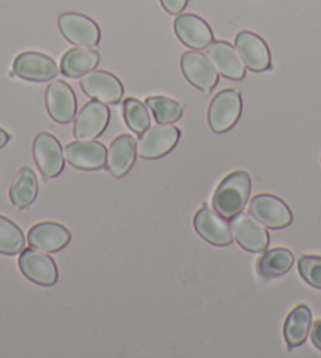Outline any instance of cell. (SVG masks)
Segmentation results:
<instances>
[{
	"label": "cell",
	"mask_w": 321,
	"mask_h": 358,
	"mask_svg": "<svg viewBox=\"0 0 321 358\" xmlns=\"http://www.w3.org/2000/svg\"><path fill=\"white\" fill-rule=\"evenodd\" d=\"M252 191L251 177L246 171H234L219 183L213 196V208L225 220L243 212Z\"/></svg>",
	"instance_id": "1"
},
{
	"label": "cell",
	"mask_w": 321,
	"mask_h": 358,
	"mask_svg": "<svg viewBox=\"0 0 321 358\" xmlns=\"http://www.w3.org/2000/svg\"><path fill=\"white\" fill-rule=\"evenodd\" d=\"M243 114V98L234 89L221 90L208 106V125L216 134H224L237 125Z\"/></svg>",
	"instance_id": "2"
},
{
	"label": "cell",
	"mask_w": 321,
	"mask_h": 358,
	"mask_svg": "<svg viewBox=\"0 0 321 358\" xmlns=\"http://www.w3.org/2000/svg\"><path fill=\"white\" fill-rule=\"evenodd\" d=\"M181 138L180 128L172 123H159L140 134L137 142V155L144 159H158L175 149Z\"/></svg>",
	"instance_id": "3"
},
{
	"label": "cell",
	"mask_w": 321,
	"mask_h": 358,
	"mask_svg": "<svg viewBox=\"0 0 321 358\" xmlns=\"http://www.w3.org/2000/svg\"><path fill=\"white\" fill-rule=\"evenodd\" d=\"M230 229L233 240L241 248L249 252H263L269 246V232L254 215L238 213L230 218Z\"/></svg>",
	"instance_id": "4"
},
{
	"label": "cell",
	"mask_w": 321,
	"mask_h": 358,
	"mask_svg": "<svg viewBox=\"0 0 321 358\" xmlns=\"http://www.w3.org/2000/svg\"><path fill=\"white\" fill-rule=\"evenodd\" d=\"M59 29L65 38L76 46L95 48L100 45L101 30L100 26L82 13L65 11L59 16Z\"/></svg>",
	"instance_id": "5"
},
{
	"label": "cell",
	"mask_w": 321,
	"mask_h": 358,
	"mask_svg": "<svg viewBox=\"0 0 321 358\" xmlns=\"http://www.w3.org/2000/svg\"><path fill=\"white\" fill-rule=\"evenodd\" d=\"M251 215L273 231L285 229L293 223V213L281 197L274 194H258L249 202Z\"/></svg>",
	"instance_id": "6"
},
{
	"label": "cell",
	"mask_w": 321,
	"mask_h": 358,
	"mask_svg": "<svg viewBox=\"0 0 321 358\" xmlns=\"http://www.w3.org/2000/svg\"><path fill=\"white\" fill-rule=\"evenodd\" d=\"M20 268L22 275L38 286L51 287L59 281V268L54 259L45 251L36 248H24L20 256Z\"/></svg>",
	"instance_id": "7"
},
{
	"label": "cell",
	"mask_w": 321,
	"mask_h": 358,
	"mask_svg": "<svg viewBox=\"0 0 321 358\" xmlns=\"http://www.w3.org/2000/svg\"><path fill=\"white\" fill-rule=\"evenodd\" d=\"M181 71L184 78L194 85L195 89L202 90L203 94H209L219 81V73L216 70L208 55L200 51H186L181 54L180 59Z\"/></svg>",
	"instance_id": "8"
},
{
	"label": "cell",
	"mask_w": 321,
	"mask_h": 358,
	"mask_svg": "<svg viewBox=\"0 0 321 358\" xmlns=\"http://www.w3.org/2000/svg\"><path fill=\"white\" fill-rule=\"evenodd\" d=\"M33 157L36 166L45 177L49 178L59 177L65 168V153L60 141L51 133H40L35 136L33 141Z\"/></svg>",
	"instance_id": "9"
},
{
	"label": "cell",
	"mask_w": 321,
	"mask_h": 358,
	"mask_svg": "<svg viewBox=\"0 0 321 358\" xmlns=\"http://www.w3.org/2000/svg\"><path fill=\"white\" fill-rule=\"evenodd\" d=\"M234 46L246 68L254 73H263L273 68L271 51L260 35L249 30H241L234 38Z\"/></svg>",
	"instance_id": "10"
},
{
	"label": "cell",
	"mask_w": 321,
	"mask_h": 358,
	"mask_svg": "<svg viewBox=\"0 0 321 358\" xmlns=\"http://www.w3.org/2000/svg\"><path fill=\"white\" fill-rule=\"evenodd\" d=\"M59 65L46 54L27 51L13 62L15 76L30 83H47L59 75Z\"/></svg>",
	"instance_id": "11"
},
{
	"label": "cell",
	"mask_w": 321,
	"mask_h": 358,
	"mask_svg": "<svg viewBox=\"0 0 321 358\" xmlns=\"http://www.w3.org/2000/svg\"><path fill=\"white\" fill-rule=\"evenodd\" d=\"M80 89L87 96L106 104H119L125 94L120 79L104 70H94L82 76Z\"/></svg>",
	"instance_id": "12"
},
{
	"label": "cell",
	"mask_w": 321,
	"mask_h": 358,
	"mask_svg": "<svg viewBox=\"0 0 321 358\" xmlns=\"http://www.w3.org/2000/svg\"><path fill=\"white\" fill-rule=\"evenodd\" d=\"M110 120V110L106 103L89 101L80 109L74 120V138L77 141H94L106 131Z\"/></svg>",
	"instance_id": "13"
},
{
	"label": "cell",
	"mask_w": 321,
	"mask_h": 358,
	"mask_svg": "<svg viewBox=\"0 0 321 358\" xmlns=\"http://www.w3.org/2000/svg\"><path fill=\"white\" fill-rule=\"evenodd\" d=\"M46 108L51 119L60 125H68L76 119L77 98L74 90L64 81H52L46 90Z\"/></svg>",
	"instance_id": "14"
},
{
	"label": "cell",
	"mask_w": 321,
	"mask_h": 358,
	"mask_svg": "<svg viewBox=\"0 0 321 358\" xmlns=\"http://www.w3.org/2000/svg\"><path fill=\"white\" fill-rule=\"evenodd\" d=\"M194 229L205 242L214 246H228L233 243L230 224L216 210L205 203L194 217Z\"/></svg>",
	"instance_id": "15"
},
{
	"label": "cell",
	"mask_w": 321,
	"mask_h": 358,
	"mask_svg": "<svg viewBox=\"0 0 321 358\" xmlns=\"http://www.w3.org/2000/svg\"><path fill=\"white\" fill-rule=\"evenodd\" d=\"M174 29L177 38L184 46L202 51L214 41V34L205 20L193 13H183L175 20Z\"/></svg>",
	"instance_id": "16"
},
{
	"label": "cell",
	"mask_w": 321,
	"mask_h": 358,
	"mask_svg": "<svg viewBox=\"0 0 321 358\" xmlns=\"http://www.w3.org/2000/svg\"><path fill=\"white\" fill-rule=\"evenodd\" d=\"M65 159L82 171H98L106 168L107 149L96 141H76L65 147Z\"/></svg>",
	"instance_id": "17"
},
{
	"label": "cell",
	"mask_w": 321,
	"mask_h": 358,
	"mask_svg": "<svg viewBox=\"0 0 321 358\" xmlns=\"http://www.w3.org/2000/svg\"><path fill=\"white\" fill-rule=\"evenodd\" d=\"M207 55L219 75L232 81H243L246 78V65L241 60L237 48L227 41H213L207 48Z\"/></svg>",
	"instance_id": "18"
},
{
	"label": "cell",
	"mask_w": 321,
	"mask_h": 358,
	"mask_svg": "<svg viewBox=\"0 0 321 358\" xmlns=\"http://www.w3.org/2000/svg\"><path fill=\"white\" fill-rule=\"evenodd\" d=\"M29 245L45 252H57L66 248L71 242V232L65 226L52 221L35 224L29 231Z\"/></svg>",
	"instance_id": "19"
},
{
	"label": "cell",
	"mask_w": 321,
	"mask_h": 358,
	"mask_svg": "<svg viewBox=\"0 0 321 358\" xmlns=\"http://www.w3.org/2000/svg\"><path fill=\"white\" fill-rule=\"evenodd\" d=\"M135 157H137V147H135V139L133 136H117L107 149L106 169L117 178L125 177L133 169Z\"/></svg>",
	"instance_id": "20"
},
{
	"label": "cell",
	"mask_w": 321,
	"mask_h": 358,
	"mask_svg": "<svg viewBox=\"0 0 321 358\" xmlns=\"http://www.w3.org/2000/svg\"><path fill=\"white\" fill-rule=\"evenodd\" d=\"M101 62V55L94 48H73L60 62V71L66 78H82L94 71Z\"/></svg>",
	"instance_id": "21"
},
{
	"label": "cell",
	"mask_w": 321,
	"mask_h": 358,
	"mask_svg": "<svg viewBox=\"0 0 321 358\" xmlns=\"http://www.w3.org/2000/svg\"><path fill=\"white\" fill-rule=\"evenodd\" d=\"M312 329V313L307 305L294 306L283 324V338L288 350L299 348L306 343Z\"/></svg>",
	"instance_id": "22"
},
{
	"label": "cell",
	"mask_w": 321,
	"mask_h": 358,
	"mask_svg": "<svg viewBox=\"0 0 321 358\" xmlns=\"http://www.w3.org/2000/svg\"><path fill=\"white\" fill-rule=\"evenodd\" d=\"M294 264L293 252L287 248L264 250L257 261V271L262 278L273 280L288 273Z\"/></svg>",
	"instance_id": "23"
},
{
	"label": "cell",
	"mask_w": 321,
	"mask_h": 358,
	"mask_svg": "<svg viewBox=\"0 0 321 358\" xmlns=\"http://www.w3.org/2000/svg\"><path fill=\"white\" fill-rule=\"evenodd\" d=\"M38 196V180L30 168H21L10 187V201L16 208H27Z\"/></svg>",
	"instance_id": "24"
},
{
	"label": "cell",
	"mask_w": 321,
	"mask_h": 358,
	"mask_svg": "<svg viewBox=\"0 0 321 358\" xmlns=\"http://www.w3.org/2000/svg\"><path fill=\"white\" fill-rule=\"evenodd\" d=\"M123 119L126 127L137 136L144 134L151 127V115L148 106L137 98H125L123 100Z\"/></svg>",
	"instance_id": "25"
},
{
	"label": "cell",
	"mask_w": 321,
	"mask_h": 358,
	"mask_svg": "<svg viewBox=\"0 0 321 358\" xmlns=\"http://www.w3.org/2000/svg\"><path fill=\"white\" fill-rule=\"evenodd\" d=\"M24 248H26V237L20 226L0 215V255L15 256L20 255Z\"/></svg>",
	"instance_id": "26"
},
{
	"label": "cell",
	"mask_w": 321,
	"mask_h": 358,
	"mask_svg": "<svg viewBox=\"0 0 321 358\" xmlns=\"http://www.w3.org/2000/svg\"><path fill=\"white\" fill-rule=\"evenodd\" d=\"M145 104L158 123H175L183 115L181 104L167 96H148Z\"/></svg>",
	"instance_id": "27"
},
{
	"label": "cell",
	"mask_w": 321,
	"mask_h": 358,
	"mask_svg": "<svg viewBox=\"0 0 321 358\" xmlns=\"http://www.w3.org/2000/svg\"><path fill=\"white\" fill-rule=\"evenodd\" d=\"M298 270L301 278L308 286L321 289V256H301L298 261Z\"/></svg>",
	"instance_id": "28"
},
{
	"label": "cell",
	"mask_w": 321,
	"mask_h": 358,
	"mask_svg": "<svg viewBox=\"0 0 321 358\" xmlns=\"http://www.w3.org/2000/svg\"><path fill=\"white\" fill-rule=\"evenodd\" d=\"M188 2L189 0H160V5L169 15H180L186 8Z\"/></svg>",
	"instance_id": "29"
},
{
	"label": "cell",
	"mask_w": 321,
	"mask_h": 358,
	"mask_svg": "<svg viewBox=\"0 0 321 358\" xmlns=\"http://www.w3.org/2000/svg\"><path fill=\"white\" fill-rule=\"evenodd\" d=\"M311 339L315 348L321 350V319L315 320L311 329Z\"/></svg>",
	"instance_id": "30"
},
{
	"label": "cell",
	"mask_w": 321,
	"mask_h": 358,
	"mask_svg": "<svg viewBox=\"0 0 321 358\" xmlns=\"http://www.w3.org/2000/svg\"><path fill=\"white\" fill-rule=\"evenodd\" d=\"M10 138H11V136L7 131H5L3 128H0V149H3V147L8 144Z\"/></svg>",
	"instance_id": "31"
}]
</instances>
